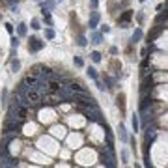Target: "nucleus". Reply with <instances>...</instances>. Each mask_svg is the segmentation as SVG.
Instances as JSON below:
<instances>
[{
  "instance_id": "0eeeda50",
  "label": "nucleus",
  "mask_w": 168,
  "mask_h": 168,
  "mask_svg": "<svg viewBox=\"0 0 168 168\" xmlns=\"http://www.w3.org/2000/svg\"><path fill=\"white\" fill-rule=\"evenodd\" d=\"M28 88H30V86L24 82V80H23V82H19V84H17V90H15V95H19V97H26Z\"/></svg>"
},
{
  "instance_id": "ddd939ff",
  "label": "nucleus",
  "mask_w": 168,
  "mask_h": 168,
  "mask_svg": "<svg viewBox=\"0 0 168 168\" xmlns=\"http://www.w3.org/2000/svg\"><path fill=\"white\" fill-rule=\"evenodd\" d=\"M54 6H56V4H54V0H45V2L41 4V8H43V9H52Z\"/></svg>"
},
{
  "instance_id": "a211bd4d",
  "label": "nucleus",
  "mask_w": 168,
  "mask_h": 168,
  "mask_svg": "<svg viewBox=\"0 0 168 168\" xmlns=\"http://www.w3.org/2000/svg\"><path fill=\"white\" fill-rule=\"evenodd\" d=\"M17 32H19V35H26V24L21 23V24L17 26Z\"/></svg>"
},
{
  "instance_id": "4468645a",
  "label": "nucleus",
  "mask_w": 168,
  "mask_h": 168,
  "mask_svg": "<svg viewBox=\"0 0 168 168\" xmlns=\"http://www.w3.org/2000/svg\"><path fill=\"white\" fill-rule=\"evenodd\" d=\"M140 39H142V30H140V28H136V30H135V34H133V43L140 41Z\"/></svg>"
},
{
  "instance_id": "6e6552de",
  "label": "nucleus",
  "mask_w": 168,
  "mask_h": 168,
  "mask_svg": "<svg viewBox=\"0 0 168 168\" xmlns=\"http://www.w3.org/2000/svg\"><path fill=\"white\" fill-rule=\"evenodd\" d=\"M99 19H101V17H99V11H95V9H91V15H90V23H88L91 30H94V28H95V26L99 24Z\"/></svg>"
},
{
  "instance_id": "6ab92c4d",
  "label": "nucleus",
  "mask_w": 168,
  "mask_h": 168,
  "mask_svg": "<svg viewBox=\"0 0 168 168\" xmlns=\"http://www.w3.org/2000/svg\"><path fill=\"white\" fill-rule=\"evenodd\" d=\"M133 129H135V133L140 129V121H138V116H136V114L133 116Z\"/></svg>"
},
{
  "instance_id": "dca6fc26",
  "label": "nucleus",
  "mask_w": 168,
  "mask_h": 168,
  "mask_svg": "<svg viewBox=\"0 0 168 168\" xmlns=\"http://www.w3.org/2000/svg\"><path fill=\"white\" fill-rule=\"evenodd\" d=\"M162 21H168V11H164V13H159V15H157L155 23H162Z\"/></svg>"
},
{
  "instance_id": "aec40b11",
  "label": "nucleus",
  "mask_w": 168,
  "mask_h": 168,
  "mask_svg": "<svg viewBox=\"0 0 168 168\" xmlns=\"http://www.w3.org/2000/svg\"><path fill=\"white\" fill-rule=\"evenodd\" d=\"M90 56H91V60H94L95 64H97V62H101V52H97V50H94V52H91Z\"/></svg>"
},
{
  "instance_id": "412c9836",
  "label": "nucleus",
  "mask_w": 168,
  "mask_h": 168,
  "mask_svg": "<svg viewBox=\"0 0 168 168\" xmlns=\"http://www.w3.org/2000/svg\"><path fill=\"white\" fill-rule=\"evenodd\" d=\"M54 30L52 28H47V30H45V38H47V39H54Z\"/></svg>"
},
{
  "instance_id": "7c9ffc66",
  "label": "nucleus",
  "mask_w": 168,
  "mask_h": 168,
  "mask_svg": "<svg viewBox=\"0 0 168 168\" xmlns=\"http://www.w3.org/2000/svg\"><path fill=\"white\" fill-rule=\"evenodd\" d=\"M19 2V0H8V4H11V6H13V4H17Z\"/></svg>"
},
{
  "instance_id": "4be33fe9",
  "label": "nucleus",
  "mask_w": 168,
  "mask_h": 168,
  "mask_svg": "<svg viewBox=\"0 0 168 168\" xmlns=\"http://www.w3.org/2000/svg\"><path fill=\"white\" fill-rule=\"evenodd\" d=\"M19 67H21V62L19 60H11V71H19Z\"/></svg>"
},
{
  "instance_id": "393cba45",
  "label": "nucleus",
  "mask_w": 168,
  "mask_h": 168,
  "mask_svg": "<svg viewBox=\"0 0 168 168\" xmlns=\"http://www.w3.org/2000/svg\"><path fill=\"white\" fill-rule=\"evenodd\" d=\"M17 47H19V39L17 38H11V50H15Z\"/></svg>"
},
{
  "instance_id": "9b49d317",
  "label": "nucleus",
  "mask_w": 168,
  "mask_h": 168,
  "mask_svg": "<svg viewBox=\"0 0 168 168\" xmlns=\"http://www.w3.org/2000/svg\"><path fill=\"white\" fill-rule=\"evenodd\" d=\"M116 105L120 106L121 112H125V94H120L118 97H116Z\"/></svg>"
},
{
  "instance_id": "473e14b6",
  "label": "nucleus",
  "mask_w": 168,
  "mask_h": 168,
  "mask_svg": "<svg viewBox=\"0 0 168 168\" xmlns=\"http://www.w3.org/2000/svg\"><path fill=\"white\" fill-rule=\"evenodd\" d=\"M140 2H146V0H140Z\"/></svg>"
},
{
  "instance_id": "2f4dec72",
  "label": "nucleus",
  "mask_w": 168,
  "mask_h": 168,
  "mask_svg": "<svg viewBox=\"0 0 168 168\" xmlns=\"http://www.w3.org/2000/svg\"><path fill=\"white\" fill-rule=\"evenodd\" d=\"M121 2H125V4H127V2H129V0H121Z\"/></svg>"
},
{
  "instance_id": "c756f323",
  "label": "nucleus",
  "mask_w": 168,
  "mask_h": 168,
  "mask_svg": "<svg viewBox=\"0 0 168 168\" xmlns=\"http://www.w3.org/2000/svg\"><path fill=\"white\" fill-rule=\"evenodd\" d=\"M110 54H118V49H116V47H110Z\"/></svg>"
},
{
  "instance_id": "bb28decb",
  "label": "nucleus",
  "mask_w": 168,
  "mask_h": 168,
  "mask_svg": "<svg viewBox=\"0 0 168 168\" xmlns=\"http://www.w3.org/2000/svg\"><path fill=\"white\" fill-rule=\"evenodd\" d=\"M32 28H34V30H39V28H41V26H39V21H38V19H32Z\"/></svg>"
},
{
  "instance_id": "20e7f679",
  "label": "nucleus",
  "mask_w": 168,
  "mask_h": 168,
  "mask_svg": "<svg viewBox=\"0 0 168 168\" xmlns=\"http://www.w3.org/2000/svg\"><path fill=\"white\" fill-rule=\"evenodd\" d=\"M133 15H135V13H133V11H129V9L121 13V15H120V19H118L120 26H121V28H127V26H129V21L133 19Z\"/></svg>"
},
{
  "instance_id": "5701e85b",
  "label": "nucleus",
  "mask_w": 168,
  "mask_h": 168,
  "mask_svg": "<svg viewBox=\"0 0 168 168\" xmlns=\"http://www.w3.org/2000/svg\"><path fill=\"white\" fill-rule=\"evenodd\" d=\"M73 62H75V65H77V67H82V65H84L82 58H79V56H75V58H73Z\"/></svg>"
},
{
  "instance_id": "1a4fd4ad",
  "label": "nucleus",
  "mask_w": 168,
  "mask_h": 168,
  "mask_svg": "<svg viewBox=\"0 0 168 168\" xmlns=\"http://www.w3.org/2000/svg\"><path fill=\"white\" fill-rule=\"evenodd\" d=\"M118 131H120V140H121V142H129V133H127V129H125L123 123H120Z\"/></svg>"
},
{
  "instance_id": "cd10ccee",
  "label": "nucleus",
  "mask_w": 168,
  "mask_h": 168,
  "mask_svg": "<svg viewBox=\"0 0 168 168\" xmlns=\"http://www.w3.org/2000/svg\"><path fill=\"white\" fill-rule=\"evenodd\" d=\"M108 32H110V28L106 26V24H105V26H101V34H108Z\"/></svg>"
},
{
  "instance_id": "9d476101",
  "label": "nucleus",
  "mask_w": 168,
  "mask_h": 168,
  "mask_svg": "<svg viewBox=\"0 0 168 168\" xmlns=\"http://www.w3.org/2000/svg\"><path fill=\"white\" fill-rule=\"evenodd\" d=\"M39 80V77H35V75H32V73H28L26 77H24V82H26L30 88H32V86H35V82H38Z\"/></svg>"
},
{
  "instance_id": "39448f33",
  "label": "nucleus",
  "mask_w": 168,
  "mask_h": 168,
  "mask_svg": "<svg viewBox=\"0 0 168 168\" xmlns=\"http://www.w3.org/2000/svg\"><path fill=\"white\" fill-rule=\"evenodd\" d=\"M155 136H157V131L153 129V127H147V131H146V136H144V146L146 147H150L151 144H153V140H155Z\"/></svg>"
},
{
  "instance_id": "f257e3e1",
  "label": "nucleus",
  "mask_w": 168,
  "mask_h": 168,
  "mask_svg": "<svg viewBox=\"0 0 168 168\" xmlns=\"http://www.w3.org/2000/svg\"><path fill=\"white\" fill-rule=\"evenodd\" d=\"M60 103H62V99L56 97V95H52L50 91H49V95L41 97V105H45V106H56V105H60Z\"/></svg>"
},
{
  "instance_id": "f03ea898",
  "label": "nucleus",
  "mask_w": 168,
  "mask_h": 168,
  "mask_svg": "<svg viewBox=\"0 0 168 168\" xmlns=\"http://www.w3.org/2000/svg\"><path fill=\"white\" fill-rule=\"evenodd\" d=\"M43 47H45V43L41 39H38V38H30L28 39V50L30 52H38V50H41Z\"/></svg>"
},
{
  "instance_id": "c85d7f7f",
  "label": "nucleus",
  "mask_w": 168,
  "mask_h": 168,
  "mask_svg": "<svg viewBox=\"0 0 168 168\" xmlns=\"http://www.w3.org/2000/svg\"><path fill=\"white\" fill-rule=\"evenodd\" d=\"M4 26H6V30H8L9 34H13V26H11V24H9V23H6V24H4Z\"/></svg>"
},
{
  "instance_id": "7ed1b4c3",
  "label": "nucleus",
  "mask_w": 168,
  "mask_h": 168,
  "mask_svg": "<svg viewBox=\"0 0 168 168\" xmlns=\"http://www.w3.org/2000/svg\"><path fill=\"white\" fill-rule=\"evenodd\" d=\"M162 32H164V26H161V23H157V26L151 30L150 34H147V43H153V41H155L157 38H159Z\"/></svg>"
},
{
  "instance_id": "423d86ee",
  "label": "nucleus",
  "mask_w": 168,
  "mask_h": 168,
  "mask_svg": "<svg viewBox=\"0 0 168 168\" xmlns=\"http://www.w3.org/2000/svg\"><path fill=\"white\" fill-rule=\"evenodd\" d=\"M153 106V99L150 95H142V103H140V112H147Z\"/></svg>"
},
{
  "instance_id": "f8f14e48",
  "label": "nucleus",
  "mask_w": 168,
  "mask_h": 168,
  "mask_svg": "<svg viewBox=\"0 0 168 168\" xmlns=\"http://www.w3.org/2000/svg\"><path fill=\"white\" fill-rule=\"evenodd\" d=\"M86 43H88V39H86L82 34H79L77 35V45H79V47H86Z\"/></svg>"
},
{
  "instance_id": "f3484780",
  "label": "nucleus",
  "mask_w": 168,
  "mask_h": 168,
  "mask_svg": "<svg viewBox=\"0 0 168 168\" xmlns=\"http://www.w3.org/2000/svg\"><path fill=\"white\" fill-rule=\"evenodd\" d=\"M101 39H103V34H99V32H95L91 35V43H101Z\"/></svg>"
},
{
  "instance_id": "2eb2a0df",
  "label": "nucleus",
  "mask_w": 168,
  "mask_h": 168,
  "mask_svg": "<svg viewBox=\"0 0 168 168\" xmlns=\"http://www.w3.org/2000/svg\"><path fill=\"white\" fill-rule=\"evenodd\" d=\"M86 73H88V77H90V79H94V80H95V79H99V77H97V71H95L94 67H88V69H86Z\"/></svg>"
},
{
  "instance_id": "b1692460",
  "label": "nucleus",
  "mask_w": 168,
  "mask_h": 168,
  "mask_svg": "<svg viewBox=\"0 0 168 168\" xmlns=\"http://www.w3.org/2000/svg\"><path fill=\"white\" fill-rule=\"evenodd\" d=\"M95 84H97V88H99L101 91H105V90H106V86H105L103 82H101V80H99V79H95Z\"/></svg>"
},
{
  "instance_id": "a878e982",
  "label": "nucleus",
  "mask_w": 168,
  "mask_h": 168,
  "mask_svg": "<svg viewBox=\"0 0 168 168\" xmlns=\"http://www.w3.org/2000/svg\"><path fill=\"white\" fill-rule=\"evenodd\" d=\"M97 6H99V0H90V8L91 9H97Z\"/></svg>"
}]
</instances>
